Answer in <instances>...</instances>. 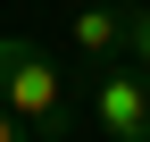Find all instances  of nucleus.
Segmentation results:
<instances>
[{
	"label": "nucleus",
	"instance_id": "1",
	"mask_svg": "<svg viewBox=\"0 0 150 142\" xmlns=\"http://www.w3.org/2000/svg\"><path fill=\"white\" fill-rule=\"evenodd\" d=\"M0 109H17L33 126V142H59L75 134V92H67V67L50 59L42 42L25 33H0Z\"/></svg>",
	"mask_w": 150,
	"mask_h": 142
},
{
	"label": "nucleus",
	"instance_id": "4",
	"mask_svg": "<svg viewBox=\"0 0 150 142\" xmlns=\"http://www.w3.org/2000/svg\"><path fill=\"white\" fill-rule=\"evenodd\" d=\"M117 9H125V59L150 75V0H117Z\"/></svg>",
	"mask_w": 150,
	"mask_h": 142
},
{
	"label": "nucleus",
	"instance_id": "5",
	"mask_svg": "<svg viewBox=\"0 0 150 142\" xmlns=\"http://www.w3.org/2000/svg\"><path fill=\"white\" fill-rule=\"evenodd\" d=\"M0 142H33V126H25L17 109H0Z\"/></svg>",
	"mask_w": 150,
	"mask_h": 142
},
{
	"label": "nucleus",
	"instance_id": "3",
	"mask_svg": "<svg viewBox=\"0 0 150 142\" xmlns=\"http://www.w3.org/2000/svg\"><path fill=\"white\" fill-rule=\"evenodd\" d=\"M75 50H83L92 67H117V59H125V9H117V0L75 9Z\"/></svg>",
	"mask_w": 150,
	"mask_h": 142
},
{
	"label": "nucleus",
	"instance_id": "2",
	"mask_svg": "<svg viewBox=\"0 0 150 142\" xmlns=\"http://www.w3.org/2000/svg\"><path fill=\"white\" fill-rule=\"evenodd\" d=\"M92 126L108 142H150V75L134 59H117V67L92 75Z\"/></svg>",
	"mask_w": 150,
	"mask_h": 142
}]
</instances>
